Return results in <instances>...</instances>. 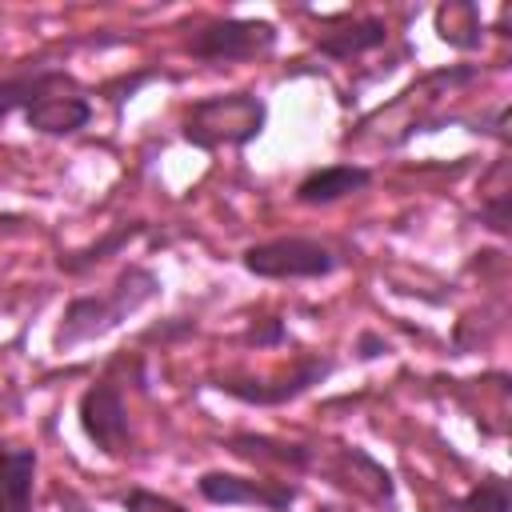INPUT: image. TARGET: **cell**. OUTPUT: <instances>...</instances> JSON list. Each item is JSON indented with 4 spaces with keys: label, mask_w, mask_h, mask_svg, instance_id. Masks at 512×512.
Wrapping results in <instances>:
<instances>
[{
    "label": "cell",
    "mask_w": 512,
    "mask_h": 512,
    "mask_svg": "<svg viewBox=\"0 0 512 512\" xmlns=\"http://www.w3.org/2000/svg\"><path fill=\"white\" fill-rule=\"evenodd\" d=\"M128 388L132 392H148V364L144 352L136 348H120L104 360L100 376L92 384L80 388L76 396V424L84 432V440L104 456V460H132L140 448L136 436V420L128 408Z\"/></svg>",
    "instance_id": "obj_1"
},
{
    "label": "cell",
    "mask_w": 512,
    "mask_h": 512,
    "mask_svg": "<svg viewBox=\"0 0 512 512\" xmlns=\"http://www.w3.org/2000/svg\"><path fill=\"white\" fill-rule=\"evenodd\" d=\"M164 280L156 268L128 260L116 268V276L100 292H76L68 296L56 328H52V352H76L92 340H104L120 324H128L136 312H144L152 300H160Z\"/></svg>",
    "instance_id": "obj_2"
},
{
    "label": "cell",
    "mask_w": 512,
    "mask_h": 512,
    "mask_svg": "<svg viewBox=\"0 0 512 512\" xmlns=\"http://www.w3.org/2000/svg\"><path fill=\"white\" fill-rule=\"evenodd\" d=\"M268 128V100L252 88L196 96L180 116V140L196 152H244Z\"/></svg>",
    "instance_id": "obj_3"
},
{
    "label": "cell",
    "mask_w": 512,
    "mask_h": 512,
    "mask_svg": "<svg viewBox=\"0 0 512 512\" xmlns=\"http://www.w3.org/2000/svg\"><path fill=\"white\" fill-rule=\"evenodd\" d=\"M308 476H320L332 492L360 500L368 508H396V476L384 460L352 440H312Z\"/></svg>",
    "instance_id": "obj_4"
},
{
    "label": "cell",
    "mask_w": 512,
    "mask_h": 512,
    "mask_svg": "<svg viewBox=\"0 0 512 512\" xmlns=\"http://www.w3.org/2000/svg\"><path fill=\"white\" fill-rule=\"evenodd\" d=\"M336 372V360L328 352H296L288 368L280 372H212L208 388L244 404V408H284L292 400H300L304 392H312L316 384H324Z\"/></svg>",
    "instance_id": "obj_5"
},
{
    "label": "cell",
    "mask_w": 512,
    "mask_h": 512,
    "mask_svg": "<svg viewBox=\"0 0 512 512\" xmlns=\"http://www.w3.org/2000/svg\"><path fill=\"white\" fill-rule=\"evenodd\" d=\"M276 44H280V28L264 16H212L200 20L180 40V52L192 56L196 64L228 68V64H260L276 52Z\"/></svg>",
    "instance_id": "obj_6"
},
{
    "label": "cell",
    "mask_w": 512,
    "mask_h": 512,
    "mask_svg": "<svg viewBox=\"0 0 512 512\" xmlns=\"http://www.w3.org/2000/svg\"><path fill=\"white\" fill-rule=\"evenodd\" d=\"M352 256L324 236H268L240 252V268L256 280H328Z\"/></svg>",
    "instance_id": "obj_7"
},
{
    "label": "cell",
    "mask_w": 512,
    "mask_h": 512,
    "mask_svg": "<svg viewBox=\"0 0 512 512\" xmlns=\"http://www.w3.org/2000/svg\"><path fill=\"white\" fill-rule=\"evenodd\" d=\"M300 480L268 476V472H228L204 468L196 476V496L212 508H260V512H292L300 500Z\"/></svg>",
    "instance_id": "obj_8"
},
{
    "label": "cell",
    "mask_w": 512,
    "mask_h": 512,
    "mask_svg": "<svg viewBox=\"0 0 512 512\" xmlns=\"http://www.w3.org/2000/svg\"><path fill=\"white\" fill-rule=\"evenodd\" d=\"M96 116V104H92V92L68 72L60 68L52 76V84L24 108V124L28 132L36 136H48V140H68L76 132H84Z\"/></svg>",
    "instance_id": "obj_9"
},
{
    "label": "cell",
    "mask_w": 512,
    "mask_h": 512,
    "mask_svg": "<svg viewBox=\"0 0 512 512\" xmlns=\"http://www.w3.org/2000/svg\"><path fill=\"white\" fill-rule=\"evenodd\" d=\"M220 448L228 456H236L240 464H252L268 476H308L312 464V440H288V436H272V432H228L220 440Z\"/></svg>",
    "instance_id": "obj_10"
},
{
    "label": "cell",
    "mask_w": 512,
    "mask_h": 512,
    "mask_svg": "<svg viewBox=\"0 0 512 512\" xmlns=\"http://www.w3.org/2000/svg\"><path fill=\"white\" fill-rule=\"evenodd\" d=\"M392 36L384 16H352V12H336V16H320V32L312 36V48L332 60V64H352L376 48H384Z\"/></svg>",
    "instance_id": "obj_11"
},
{
    "label": "cell",
    "mask_w": 512,
    "mask_h": 512,
    "mask_svg": "<svg viewBox=\"0 0 512 512\" xmlns=\"http://www.w3.org/2000/svg\"><path fill=\"white\" fill-rule=\"evenodd\" d=\"M376 180V172L360 160H332V164H316L308 168L296 188H292V200L300 208H328V204H340L348 196H360L368 192Z\"/></svg>",
    "instance_id": "obj_12"
},
{
    "label": "cell",
    "mask_w": 512,
    "mask_h": 512,
    "mask_svg": "<svg viewBox=\"0 0 512 512\" xmlns=\"http://www.w3.org/2000/svg\"><path fill=\"white\" fill-rule=\"evenodd\" d=\"M148 228H152L148 220H116V224H108L96 240L60 252V256H56V272H64V276H88V272L100 268L108 256H120L128 244H136Z\"/></svg>",
    "instance_id": "obj_13"
},
{
    "label": "cell",
    "mask_w": 512,
    "mask_h": 512,
    "mask_svg": "<svg viewBox=\"0 0 512 512\" xmlns=\"http://www.w3.org/2000/svg\"><path fill=\"white\" fill-rule=\"evenodd\" d=\"M40 452L32 444H0V512H32Z\"/></svg>",
    "instance_id": "obj_14"
},
{
    "label": "cell",
    "mask_w": 512,
    "mask_h": 512,
    "mask_svg": "<svg viewBox=\"0 0 512 512\" xmlns=\"http://www.w3.org/2000/svg\"><path fill=\"white\" fill-rule=\"evenodd\" d=\"M432 32L452 52H480L484 48V16L476 0H444L432 8Z\"/></svg>",
    "instance_id": "obj_15"
},
{
    "label": "cell",
    "mask_w": 512,
    "mask_h": 512,
    "mask_svg": "<svg viewBox=\"0 0 512 512\" xmlns=\"http://www.w3.org/2000/svg\"><path fill=\"white\" fill-rule=\"evenodd\" d=\"M476 220L496 240L512 236V176H508V156L504 152L480 176V216Z\"/></svg>",
    "instance_id": "obj_16"
},
{
    "label": "cell",
    "mask_w": 512,
    "mask_h": 512,
    "mask_svg": "<svg viewBox=\"0 0 512 512\" xmlns=\"http://www.w3.org/2000/svg\"><path fill=\"white\" fill-rule=\"evenodd\" d=\"M448 512H512V488L500 472H488L468 492L448 500Z\"/></svg>",
    "instance_id": "obj_17"
},
{
    "label": "cell",
    "mask_w": 512,
    "mask_h": 512,
    "mask_svg": "<svg viewBox=\"0 0 512 512\" xmlns=\"http://www.w3.org/2000/svg\"><path fill=\"white\" fill-rule=\"evenodd\" d=\"M116 504H120L124 512H192V508L180 504L176 496L156 492V488H148V484H128V488L116 496Z\"/></svg>",
    "instance_id": "obj_18"
},
{
    "label": "cell",
    "mask_w": 512,
    "mask_h": 512,
    "mask_svg": "<svg viewBox=\"0 0 512 512\" xmlns=\"http://www.w3.org/2000/svg\"><path fill=\"white\" fill-rule=\"evenodd\" d=\"M156 80H164V72L160 68H140V72H120V76H112L108 84H100V96L120 112L132 96H140V88H148V84H156Z\"/></svg>",
    "instance_id": "obj_19"
},
{
    "label": "cell",
    "mask_w": 512,
    "mask_h": 512,
    "mask_svg": "<svg viewBox=\"0 0 512 512\" xmlns=\"http://www.w3.org/2000/svg\"><path fill=\"white\" fill-rule=\"evenodd\" d=\"M236 344L244 348H256V352H268V348H284L288 344V324L280 316H256L244 324V332L236 336Z\"/></svg>",
    "instance_id": "obj_20"
},
{
    "label": "cell",
    "mask_w": 512,
    "mask_h": 512,
    "mask_svg": "<svg viewBox=\"0 0 512 512\" xmlns=\"http://www.w3.org/2000/svg\"><path fill=\"white\" fill-rule=\"evenodd\" d=\"M476 128V136H488V140H496V144H508V104H496L492 112H480L476 120H472Z\"/></svg>",
    "instance_id": "obj_21"
},
{
    "label": "cell",
    "mask_w": 512,
    "mask_h": 512,
    "mask_svg": "<svg viewBox=\"0 0 512 512\" xmlns=\"http://www.w3.org/2000/svg\"><path fill=\"white\" fill-rule=\"evenodd\" d=\"M392 352V344L380 336V332H372V328H364V332H356V344H352V356L360 360V364H368V360H380V356H388Z\"/></svg>",
    "instance_id": "obj_22"
},
{
    "label": "cell",
    "mask_w": 512,
    "mask_h": 512,
    "mask_svg": "<svg viewBox=\"0 0 512 512\" xmlns=\"http://www.w3.org/2000/svg\"><path fill=\"white\" fill-rule=\"evenodd\" d=\"M308 512H360L352 500H316Z\"/></svg>",
    "instance_id": "obj_23"
},
{
    "label": "cell",
    "mask_w": 512,
    "mask_h": 512,
    "mask_svg": "<svg viewBox=\"0 0 512 512\" xmlns=\"http://www.w3.org/2000/svg\"><path fill=\"white\" fill-rule=\"evenodd\" d=\"M60 512H96V508H88V504L76 500V496H60Z\"/></svg>",
    "instance_id": "obj_24"
}]
</instances>
